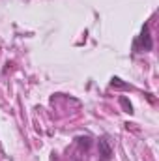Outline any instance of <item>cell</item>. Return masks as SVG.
<instances>
[{
	"instance_id": "obj_1",
	"label": "cell",
	"mask_w": 159,
	"mask_h": 161,
	"mask_svg": "<svg viewBox=\"0 0 159 161\" xmlns=\"http://www.w3.org/2000/svg\"><path fill=\"white\" fill-rule=\"evenodd\" d=\"M97 146H99V156H101L105 161L111 159V156H112V148H111L109 139H107V137H101L99 142H97Z\"/></svg>"
},
{
	"instance_id": "obj_2",
	"label": "cell",
	"mask_w": 159,
	"mask_h": 161,
	"mask_svg": "<svg viewBox=\"0 0 159 161\" xmlns=\"http://www.w3.org/2000/svg\"><path fill=\"white\" fill-rule=\"evenodd\" d=\"M137 45H142L144 47V51H150L152 47H154V43H152V38H150V30H148V25L142 28V34H140V38L137 41Z\"/></svg>"
},
{
	"instance_id": "obj_3",
	"label": "cell",
	"mask_w": 159,
	"mask_h": 161,
	"mask_svg": "<svg viewBox=\"0 0 159 161\" xmlns=\"http://www.w3.org/2000/svg\"><path fill=\"white\" fill-rule=\"evenodd\" d=\"M77 142H79L80 148H84V150H88L92 146V139L90 137H77Z\"/></svg>"
},
{
	"instance_id": "obj_4",
	"label": "cell",
	"mask_w": 159,
	"mask_h": 161,
	"mask_svg": "<svg viewBox=\"0 0 159 161\" xmlns=\"http://www.w3.org/2000/svg\"><path fill=\"white\" fill-rule=\"evenodd\" d=\"M122 105H123V109H125V113H129V114L133 113V107H131V103H129V101H127L125 97H122Z\"/></svg>"
}]
</instances>
